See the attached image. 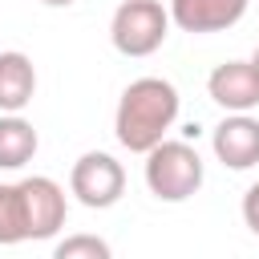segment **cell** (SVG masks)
<instances>
[{"label": "cell", "instance_id": "1", "mask_svg": "<svg viewBox=\"0 0 259 259\" xmlns=\"http://www.w3.org/2000/svg\"><path fill=\"white\" fill-rule=\"evenodd\" d=\"M178 89L166 77H138L121 89L113 109V134L130 154H150L178 121Z\"/></svg>", "mask_w": 259, "mask_h": 259}, {"label": "cell", "instance_id": "2", "mask_svg": "<svg viewBox=\"0 0 259 259\" xmlns=\"http://www.w3.org/2000/svg\"><path fill=\"white\" fill-rule=\"evenodd\" d=\"M146 186L158 202H186L190 194H198L202 178H206V166L198 158V150L190 142H158L150 154H146Z\"/></svg>", "mask_w": 259, "mask_h": 259}, {"label": "cell", "instance_id": "3", "mask_svg": "<svg viewBox=\"0 0 259 259\" xmlns=\"http://www.w3.org/2000/svg\"><path fill=\"white\" fill-rule=\"evenodd\" d=\"M170 36V12L162 0H121L109 16V40L121 57H154Z\"/></svg>", "mask_w": 259, "mask_h": 259}, {"label": "cell", "instance_id": "4", "mask_svg": "<svg viewBox=\"0 0 259 259\" xmlns=\"http://www.w3.org/2000/svg\"><path fill=\"white\" fill-rule=\"evenodd\" d=\"M69 190L77 194L81 206L89 210H109L121 194H125V170L113 154L105 150H89L73 162L69 170Z\"/></svg>", "mask_w": 259, "mask_h": 259}, {"label": "cell", "instance_id": "5", "mask_svg": "<svg viewBox=\"0 0 259 259\" xmlns=\"http://www.w3.org/2000/svg\"><path fill=\"white\" fill-rule=\"evenodd\" d=\"M16 190H20L28 239H53L65 227V214H69V202H65L61 182H53L45 174H32V178H20Z\"/></svg>", "mask_w": 259, "mask_h": 259}, {"label": "cell", "instance_id": "6", "mask_svg": "<svg viewBox=\"0 0 259 259\" xmlns=\"http://www.w3.org/2000/svg\"><path fill=\"white\" fill-rule=\"evenodd\" d=\"M206 93L227 113H251L259 105V77H255L251 61H223L210 69Z\"/></svg>", "mask_w": 259, "mask_h": 259}, {"label": "cell", "instance_id": "7", "mask_svg": "<svg viewBox=\"0 0 259 259\" xmlns=\"http://www.w3.org/2000/svg\"><path fill=\"white\" fill-rule=\"evenodd\" d=\"M210 150L227 170H251L259 162V121L251 113H227L210 134Z\"/></svg>", "mask_w": 259, "mask_h": 259}, {"label": "cell", "instance_id": "8", "mask_svg": "<svg viewBox=\"0 0 259 259\" xmlns=\"http://www.w3.org/2000/svg\"><path fill=\"white\" fill-rule=\"evenodd\" d=\"M251 0H170V24H178L182 32H227L247 16Z\"/></svg>", "mask_w": 259, "mask_h": 259}, {"label": "cell", "instance_id": "9", "mask_svg": "<svg viewBox=\"0 0 259 259\" xmlns=\"http://www.w3.org/2000/svg\"><path fill=\"white\" fill-rule=\"evenodd\" d=\"M36 93V65L28 53H0V113H20Z\"/></svg>", "mask_w": 259, "mask_h": 259}, {"label": "cell", "instance_id": "10", "mask_svg": "<svg viewBox=\"0 0 259 259\" xmlns=\"http://www.w3.org/2000/svg\"><path fill=\"white\" fill-rule=\"evenodd\" d=\"M40 138L28 117L20 113H0V170H20L32 162Z\"/></svg>", "mask_w": 259, "mask_h": 259}, {"label": "cell", "instance_id": "11", "mask_svg": "<svg viewBox=\"0 0 259 259\" xmlns=\"http://www.w3.org/2000/svg\"><path fill=\"white\" fill-rule=\"evenodd\" d=\"M0 243L4 247L28 243V227H24V206H20L16 182H4L0 186Z\"/></svg>", "mask_w": 259, "mask_h": 259}, {"label": "cell", "instance_id": "12", "mask_svg": "<svg viewBox=\"0 0 259 259\" xmlns=\"http://www.w3.org/2000/svg\"><path fill=\"white\" fill-rule=\"evenodd\" d=\"M53 259H113L109 243L101 235H65L57 247H53Z\"/></svg>", "mask_w": 259, "mask_h": 259}, {"label": "cell", "instance_id": "13", "mask_svg": "<svg viewBox=\"0 0 259 259\" xmlns=\"http://www.w3.org/2000/svg\"><path fill=\"white\" fill-rule=\"evenodd\" d=\"M243 223L259 235V182L247 186V194H243Z\"/></svg>", "mask_w": 259, "mask_h": 259}, {"label": "cell", "instance_id": "14", "mask_svg": "<svg viewBox=\"0 0 259 259\" xmlns=\"http://www.w3.org/2000/svg\"><path fill=\"white\" fill-rule=\"evenodd\" d=\"M40 4H49V8H69V4H77V0H40Z\"/></svg>", "mask_w": 259, "mask_h": 259}, {"label": "cell", "instance_id": "15", "mask_svg": "<svg viewBox=\"0 0 259 259\" xmlns=\"http://www.w3.org/2000/svg\"><path fill=\"white\" fill-rule=\"evenodd\" d=\"M251 69H255V77H259V45H255V53H251Z\"/></svg>", "mask_w": 259, "mask_h": 259}]
</instances>
